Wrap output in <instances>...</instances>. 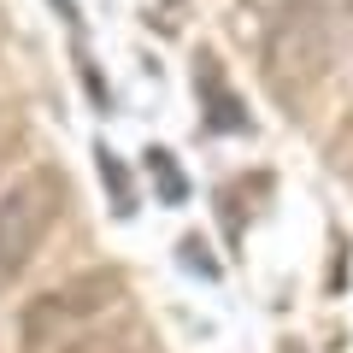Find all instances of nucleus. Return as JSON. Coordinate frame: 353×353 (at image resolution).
I'll use <instances>...</instances> for the list:
<instances>
[{"label": "nucleus", "mask_w": 353, "mask_h": 353, "mask_svg": "<svg viewBox=\"0 0 353 353\" xmlns=\"http://www.w3.org/2000/svg\"><path fill=\"white\" fill-rule=\"evenodd\" d=\"M59 212H65V176L53 165H36L0 189V289H12L30 271V259L53 236Z\"/></svg>", "instance_id": "nucleus-3"}, {"label": "nucleus", "mask_w": 353, "mask_h": 353, "mask_svg": "<svg viewBox=\"0 0 353 353\" xmlns=\"http://www.w3.org/2000/svg\"><path fill=\"white\" fill-rule=\"evenodd\" d=\"M130 301V283L118 265H88V271H71L65 283L41 289L36 301L18 318V353H59L65 341L83 324H94L101 312Z\"/></svg>", "instance_id": "nucleus-2"}, {"label": "nucleus", "mask_w": 353, "mask_h": 353, "mask_svg": "<svg viewBox=\"0 0 353 353\" xmlns=\"http://www.w3.org/2000/svg\"><path fill=\"white\" fill-rule=\"evenodd\" d=\"M59 353H148V324H141L136 312L124 318L112 306V312H101L94 324H83Z\"/></svg>", "instance_id": "nucleus-4"}, {"label": "nucleus", "mask_w": 353, "mask_h": 353, "mask_svg": "<svg viewBox=\"0 0 353 353\" xmlns=\"http://www.w3.org/2000/svg\"><path fill=\"white\" fill-rule=\"evenodd\" d=\"M289 353H301V347H289Z\"/></svg>", "instance_id": "nucleus-7"}, {"label": "nucleus", "mask_w": 353, "mask_h": 353, "mask_svg": "<svg viewBox=\"0 0 353 353\" xmlns=\"http://www.w3.org/2000/svg\"><path fill=\"white\" fill-rule=\"evenodd\" d=\"M341 48V24L330 12V0H306L294 12L265 24V83L289 112H301V101L330 77Z\"/></svg>", "instance_id": "nucleus-1"}, {"label": "nucleus", "mask_w": 353, "mask_h": 353, "mask_svg": "<svg viewBox=\"0 0 353 353\" xmlns=\"http://www.w3.org/2000/svg\"><path fill=\"white\" fill-rule=\"evenodd\" d=\"M347 176H353V159H347Z\"/></svg>", "instance_id": "nucleus-6"}, {"label": "nucleus", "mask_w": 353, "mask_h": 353, "mask_svg": "<svg viewBox=\"0 0 353 353\" xmlns=\"http://www.w3.org/2000/svg\"><path fill=\"white\" fill-rule=\"evenodd\" d=\"M294 6H306V0H241V12H253V18H259V24H271V18L294 12Z\"/></svg>", "instance_id": "nucleus-5"}]
</instances>
